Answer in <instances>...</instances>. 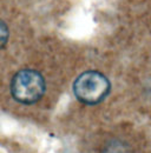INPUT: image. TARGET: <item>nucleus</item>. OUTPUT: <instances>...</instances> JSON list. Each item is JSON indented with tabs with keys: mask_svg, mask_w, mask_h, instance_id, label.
Here are the masks:
<instances>
[{
	"mask_svg": "<svg viewBox=\"0 0 151 153\" xmlns=\"http://www.w3.org/2000/svg\"><path fill=\"white\" fill-rule=\"evenodd\" d=\"M73 92L83 104L94 105L103 101L110 92V82L106 76L96 71L81 73L75 80Z\"/></svg>",
	"mask_w": 151,
	"mask_h": 153,
	"instance_id": "f257e3e1",
	"label": "nucleus"
},
{
	"mask_svg": "<svg viewBox=\"0 0 151 153\" xmlns=\"http://www.w3.org/2000/svg\"><path fill=\"white\" fill-rule=\"evenodd\" d=\"M45 92V81L41 74L33 70H21L11 81L12 97L21 104H33Z\"/></svg>",
	"mask_w": 151,
	"mask_h": 153,
	"instance_id": "f03ea898",
	"label": "nucleus"
},
{
	"mask_svg": "<svg viewBox=\"0 0 151 153\" xmlns=\"http://www.w3.org/2000/svg\"><path fill=\"white\" fill-rule=\"evenodd\" d=\"M8 39V28L6 26V24L0 20V48H2Z\"/></svg>",
	"mask_w": 151,
	"mask_h": 153,
	"instance_id": "7ed1b4c3",
	"label": "nucleus"
}]
</instances>
